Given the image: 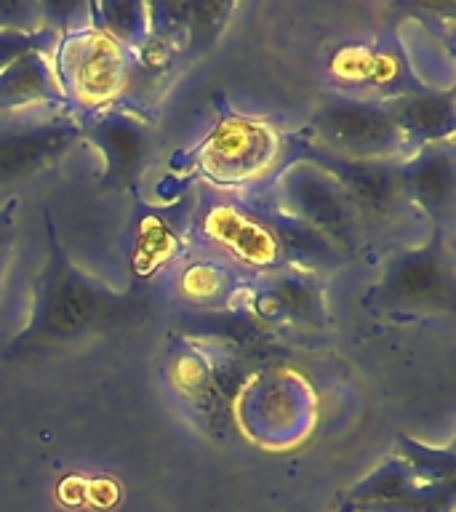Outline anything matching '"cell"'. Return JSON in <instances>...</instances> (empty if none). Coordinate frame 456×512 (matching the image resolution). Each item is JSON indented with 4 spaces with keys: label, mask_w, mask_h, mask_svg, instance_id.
<instances>
[{
    "label": "cell",
    "mask_w": 456,
    "mask_h": 512,
    "mask_svg": "<svg viewBox=\"0 0 456 512\" xmlns=\"http://www.w3.org/2000/svg\"><path fill=\"white\" fill-rule=\"evenodd\" d=\"M46 243V262L32 291L30 318L6 350L11 358L64 350L112 328L128 326L142 315V294L115 291L72 262L56 235L51 211H46Z\"/></svg>",
    "instance_id": "obj_1"
},
{
    "label": "cell",
    "mask_w": 456,
    "mask_h": 512,
    "mask_svg": "<svg viewBox=\"0 0 456 512\" xmlns=\"http://www.w3.org/2000/svg\"><path fill=\"white\" fill-rule=\"evenodd\" d=\"M288 134L270 120L224 110L208 131L190 163L200 182L216 192H248L262 187L286 160Z\"/></svg>",
    "instance_id": "obj_2"
},
{
    "label": "cell",
    "mask_w": 456,
    "mask_h": 512,
    "mask_svg": "<svg viewBox=\"0 0 456 512\" xmlns=\"http://www.w3.org/2000/svg\"><path fill=\"white\" fill-rule=\"evenodd\" d=\"M448 232L446 227H430L419 246L395 251L368 288V304L395 315L454 312L456 267Z\"/></svg>",
    "instance_id": "obj_3"
},
{
    "label": "cell",
    "mask_w": 456,
    "mask_h": 512,
    "mask_svg": "<svg viewBox=\"0 0 456 512\" xmlns=\"http://www.w3.org/2000/svg\"><path fill=\"white\" fill-rule=\"evenodd\" d=\"M51 67L64 104L78 115L107 110L126 99L131 75L128 48L88 22L59 32Z\"/></svg>",
    "instance_id": "obj_4"
},
{
    "label": "cell",
    "mask_w": 456,
    "mask_h": 512,
    "mask_svg": "<svg viewBox=\"0 0 456 512\" xmlns=\"http://www.w3.org/2000/svg\"><path fill=\"white\" fill-rule=\"evenodd\" d=\"M299 134L320 150L352 160H387L400 163L408 147L382 99L323 91Z\"/></svg>",
    "instance_id": "obj_5"
},
{
    "label": "cell",
    "mask_w": 456,
    "mask_h": 512,
    "mask_svg": "<svg viewBox=\"0 0 456 512\" xmlns=\"http://www.w3.org/2000/svg\"><path fill=\"white\" fill-rule=\"evenodd\" d=\"M83 139V115L67 104L0 112V206L24 182L54 168Z\"/></svg>",
    "instance_id": "obj_6"
},
{
    "label": "cell",
    "mask_w": 456,
    "mask_h": 512,
    "mask_svg": "<svg viewBox=\"0 0 456 512\" xmlns=\"http://www.w3.org/2000/svg\"><path fill=\"white\" fill-rule=\"evenodd\" d=\"M267 198L294 219L331 240L350 259L366 238L368 227L347 192L307 160H283V166L259 187Z\"/></svg>",
    "instance_id": "obj_7"
},
{
    "label": "cell",
    "mask_w": 456,
    "mask_h": 512,
    "mask_svg": "<svg viewBox=\"0 0 456 512\" xmlns=\"http://www.w3.org/2000/svg\"><path fill=\"white\" fill-rule=\"evenodd\" d=\"M232 310L246 315L272 339L318 334L331 323L326 280L304 270H280L251 278Z\"/></svg>",
    "instance_id": "obj_8"
},
{
    "label": "cell",
    "mask_w": 456,
    "mask_h": 512,
    "mask_svg": "<svg viewBox=\"0 0 456 512\" xmlns=\"http://www.w3.org/2000/svg\"><path fill=\"white\" fill-rule=\"evenodd\" d=\"M286 160H307L312 166L323 168L347 192V198L368 230L392 222L400 214V208L406 206V200L400 195L398 163L339 158L307 142L299 131L288 134Z\"/></svg>",
    "instance_id": "obj_9"
},
{
    "label": "cell",
    "mask_w": 456,
    "mask_h": 512,
    "mask_svg": "<svg viewBox=\"0 0 456 512\" xmlns=\"http://www.w3.org/2000/svg\"><path fill=\"white\" fill-rule=\"evenodd\" d=\"M83 139L94 144L102 158L104 190H128L142 179L158 150V126L128 104L83 115Z\"/></svg>",
    "instance_id": "obj_10"
},
{
    "label": "cell",
    "mask_w": 456,
    "mask_h": 512,
    "mask_svg": "<svg viewBox=\"0 0 456 512\" xmlns=\"http://www.w3.org/2000/svg\"><path fill=\"white\" fill-rule=\"evenodd\" d=\"M336 512H456V483L422 480L390 454L344 491Z\"/></svg>",
    "instance_id": "obj_11"
},
{
    "label": "cell",
    "mask_w": 456,
    "mask_h": 512,
    "mask_svg": "<svg viewBox=\"0 0 456 512\" xmlns=\"http://www.w3.org/2000/svg\"><path fill=\"white\" fill-rule=\"evenodd\" d=\"M398 182L408 208H416L430 227L448 230L456 200L454 142L427 144L408 152L398 163Z\"/></svg>",
    "instance_id": "obj_12"
},
{
    "label": "cell",
    "mask_w": 456,
    "mask_h": 512,
    "mask_svg": "<svg viewBox=\"0 0 456 512\" xmlns=\"http://www.w3.org/2000/svg\"><path fill=\"white\" fill-rule=\"evenodd\" d=\"M195 200L198 192H190L174 203L147 206L139 214L134 227V251H131L136 275L150 278L152 272L174 267L190 251Z\"/></svg>",
    "instance_id": "obj_13"
},
{
    "label": "cell",
    "mask_w": 456,
    "mask_h": 512,
    "mask_svg": "<svg viewBox=\"0 0 456 512\" xmlns=\"http://www.w3.org/2000/svg\"><path fill=\"white\" fill-rule=\"evenodd\" d=\"M150 32L179 51L182 59L206 54L222 38L232 3H147Z\"/></svg>",
    "instance_id": "obj_14"
},
{
    "label": "cell",
    "mask_w": 456,
    "mask_h": 512,
    "mask_svg": "<svg viewBox=\"0 0 456 512\" xmlns=\"http://www.w3.org/2000/svg\"><path fill=\"white\" fill-rule=\"evenodd\" d=\"M248 278L232 264L192 248L174 264V291L182 302L206 312H230Z\"/></svg>",
    "instance_id": "obj_15"
},
{
    "label": "cell",
    "mask_w": 456,
    "mask_h": 512,
    "mask_svg": "<svg viewBox=\"0 0 456 512\" xmlns=\"http://www.w3.org/2000/svg\"><path fill=\"white\" fill-rule=\"evenodd\" d=\"M390 115L398 126L408 152L427 147V144L454 142L456 102L451 88H414L395 99H384Z\"/></svg>",
    "instance_id": "obj_16"
},
{
    "label": "cell",
    "mask_w": 456,
    "mask_h": 512,
    "mask_svg": "<svg viewBox=\"0 0 456 512\" xmlns=\"http://www.w3.org/2000/svg\"><path fill=\"white\" fill-rule=\"evenodd\" d=\"M86 19L91 27L123 48H136L150 35V11L147 3H88Z\"/></svg>",
    "instance_id": "obj_17"
},
{
    "label": "cell",
    "mask_w": 456,
    "mask_h": 512,
    "mask_svg": "<svg viewBox=\"0 0 456 512\" xmlns=\"http://www.w3.org/2000/svg\"><path fill=\"white\" fill-rule=\"evenodd\" d=\"M395 454L422 480H430V483H456V456L451 446L435 448L422 443V440L408 438V435H398Z\"/></svg>",
    "instance_id": "obj_18"
},
{
    "label": "cell",
    "mask_w": 456,
    "mask_h": 512,
    "mask_svg": "<svg viewBox=\"0 0 456 512\" xmlns=\"http://www.w3.org/2000/svg\"><path fill=\"white\" fill-rule=\"evenodd\" d=\"M59 38L56 27H35V30H19V27H0V70L8 64L19 62L27 54H51Z\"/></svg>",
    "instance_id": "obj_19"
},
{
    "label": "cell",
    "mask_w": 456,
    "mask_h": 512,
    "mask_svg": "<svg viewBox=\"0 0 456 512\" xmlns=\"http://www.w3.org/2000/svg\"><path fill=\"white\" fill-rule=\"evenodd\" d=\"M16 211H19V198L6 200L0 206V286L6 280L8 264L14 256L16 246Z\"/></svg>",
    "instance_id": "obj_20"
}]
</instances>
